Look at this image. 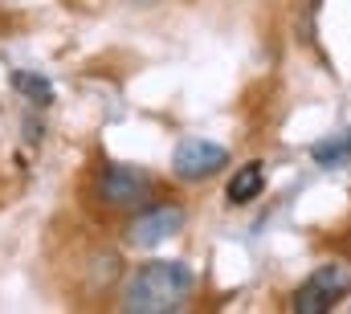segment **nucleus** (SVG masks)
Masks as SVG:
<instances>
[{"instance_id": "39448f33", "label": "nucleus", "mask_w": 351, "mask_h": 314, "mask_svg": "<svg viewBox=\"0 0 351 314\" xmlns=\"http://www.w3.org/2000/svg\"><path fill=\"white\" fill-rule=\"evenodd\" d=\"M184 217L188 213L180 204H143L127 221V241L135 249H156V245H164L168 237H176L184 229Z\"/></svg>"}, {"instance_id": "423d86ee", "label": "nucleus", "mask_w": 351, "mask_h": 314, "mask_svg": "<svg viewBox=\"0 0 351 314\" xmlns=\"http://www.w3.org/2000/svg\"><path fill=\"white\" fill-rule=\"evenodd\" d=\"M265 188V167L254 159V163H245V167H237L233 171V180H229V188H225V200L229 204H250V200H258Z\"/></svg>"}, {"instance_id": "f257e3e1", "label": "nucleus", "mask_w": 351, "mask_h": 314, "mask_svg": "<svg viewBox=\"0 0 351 314\" xmlns=\"http://www.w3.org/2000/svg\"><path fill=\"white\" fill-rule=\"evenodd\" d=\"M196 290V274L184 261H143L127 282L119 306L127 314H168L180 311Z\"/></svg>"}, {"instance_id": "20e7f679", "label": "nucleus", "mask_w": 351, "mask_h": 314, "mask_svg": "<svg viewBox=\"0 0 351 314\" xmlns=\"http://www.w3.org/2000/svg\"><path fill=\"white\" fill-rule=\"evenodd\" d=\"M229 167V147L225 143H213V139H180L172 152V171L188 184H200V180H213L217 171Z\"/></svg>"}, {"instance_id": "f03ea898", "label": "nucleus", "mask_w": 351, "mask_h": 314, "mask_svg": "<svg viewBox=\"0 0 351 314\" xmlns=\"http://www.w3.org/2000/svg\"><path fill=\"white\" fill-rule=\"evenodd\" d=\"M152 176L139 171V167H127V163H106L98 176H94V196L106 204V208H123V213H135L152 200Z\"/></svg>"}, {"instance_id": "1a4fd4ad", "label": "nucleus", "mask_w": 351, "mask_h": 314, "mask_svg": "<svg viewBox=\"0 0 351 314\" xmlns=\"http://www.w3.org/2000/svg\"><path fill=\"white\" fill-rule=\"evenodd\" d=\"M131 4H156V0H131Z\"/></svg>"}, {"instance_id": "7ed1b4c3", "label": "nucleus", "mask_w": 351, "mask_h": 314, "mask_svg": "<svg viewBox=\"0 0 351 314\" xmlns=\"http://www.w3.org/2000/svg\"><path fill=\"white\" fill-rule=\"evenodd\" d=\"M348 290H351V274L339 261H327V265H319V269L306 274V282L298 286V294H294L290 306L298 314H327L331 306H339L348 298Z\"/></svg>"}, {"instance_id": "6e6552de", "label": "nucleus", "mask_w": 351, "mask_h": 314, "mask_svg": "<svg viewBox=\"0 0 351 314\" xmlns=\"http://www.w3.org/2000/svg\"><path fill=\"white\" fill-rule=\"evenodd\" d=\"M12 86H16L29 102H37V106H49V102H53V86H49V78H41V74L16 70V74H12Z\"/></svg>"}, {"instance_id": "0eeeda50", "label": "nucleus", "mask_w": 351, "mask_h": 314, "mask_svg": "<svg viewBox=\"0 0 351 314\" xmlns=\"http://www.w3.org/2000/svg\"><path fill=\"white\" fill-rule=\"evenodd\" d=\"M311 156H315L319 167H339V163H348V159H351V131H339V135H331V139L315 143V147H311Z\"/></svg>"}]
</instances>
